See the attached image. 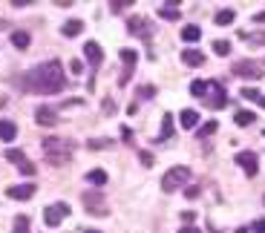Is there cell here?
I'll list each match as a JSON object with an SVG mask.
<instances>
[{
	"label": "cell",
	"instance_id": "5bb4252c",
	"mask_svg": "<svg viewBox=\"0 0 265 233\" xmlns=\"http://www.w3.org/2000/svg\"><path fill=\"white\" fill-rule=\"evenodd\" d=\"M84 55H87V60H90V66H92V70H98V66H101L104 52H101V46H98L95 40H90V44L84 46Z\"/></svg>",
	"mask_w": 265,
	"mask_h": 233
},
{
	"label": "cell",
	"instance_id": "8d00e7d4",
	"mask_svg": "<svg viewBox=\"0 0 265 233\" xmlns=\"http://www.w3.org/2000/svg\"><path fill=\"white\" fill-rule=\"evenodd\" d=\"M199 190H202V187L190 184V187H187V190H184V196H187V198H196V196H199Z\"/></svg>",
	"mask_w": 265,
	"mask_h": 233
},
{
	"label": "cell",
	"instance_id": "52a82bcc",
	"mask_svg": "<svg viewBox=\"0 0 265 233\" xmlns=\"http://www.w3.org/2000/svg\"><path fill=\"white\" fill-rule=\"evenodd\" d=\"M67 216H69V204H64V202H55V204H49V208L44 210V222L49 228H58Z\"/></svg>",
	"mask_w": 265,
	"mask_h": 233
},
{
	"label": "cell",
	"instance_id": "7a4b0ae2",
	"mask_svg": "<svg viewBox=\"0 0 265 233\" xmlns=\"http://www.w3.org/2000/svg\"><path fill=\"white\" fill-rule=\"evenodd\" d=\"M41 147H44V158L49 164H67L72 158V144L69 141H61V138H44L41 141Z\"/></svg>",
	"mask_w": 265,
	"mask_h": 233
},
{
	"label": "cell",
	"instance_id": "3957f363",
	"mask_svg": "<svg viewBox=\"0 0 265 233\" xmlns=\"http://www.w3.org/2000/svg\"><path fill=\"white\" fill-rule=\"evenodd\" d=\"M207 110H222V106L228 104V92H225V86L219 81H205V92L199 98Z\"/></svg>",
	"mask_w": 265,
	"mask_h": 233
},
{
	"label": "cell",
	"instance_id": "ffe728a7",
	"mask_svg": "<svg viewBox=\"0 0 265 233\" xmlns=\"http://www.w3.org/2000/svg\"><path fill=\"white\" fill-rule=\"evenodd\" d=\"M15 136H18L15 121H0V138L3 141H15Z\"/></svg>",
	"mask_w": 265,
	"mask_h": 233
},
{
	"label": "cell",
	"instance_id": "ab89813d",
	"mask_svg": "<svg viewBox=\"0 0 265 233\" xmlns=\"http://www.w3.org/2000/svg\"><path fill=\"white\" fill-rule=\"evenodd\" d=\"M104 112L107 116H115V101H104Z\"/></svg>",
	"mask_w": 265,
	"mask_h": 233
},
{
	"label": "cell",
	"instance_id": "83f0119b",
	"mask_svg": "<svg viewBox=\"0 0 265 233\" xmlns=\"http://www.w3.org/2000/svg\"><path fill=\"white\" fill-rule=\"evenodd\" d=\"M242 40H251V44H265V32H253V35H248V32H239Z\"/></svg>",
	"mask_w": 265,
	"mask_h": 233
},
{
	"label": "cell",
	"instance_id": "d4e9b609",
	"mask_svg": "<svg viewBox=\"0 0 265 233\" xmlns=\"http://www.w3.org/2000/svg\"><path fill=\"white\" fill-rule=\"evenodd\" d=\"M233 18H236V14H233V9H222V12H216V18H213V20H216V26H228V24H233Z\"/></svg>",
	"mask_w": 265,
	"mask_h": 233
},
{
	"label": "cell",
	"instance_id": "d6986e66",
	"mask_svg": "<svg viewBox=\"0 0 265 233\" xmlns=\"http://www.w3.org/2000/svg\"><path fill=\"white\" fill-rule=\"evenodd\" d=\"M179 121H182L184 130H193L196 124H199V112H196V110H184L182 116H179Z\"/></svg>",
	"mask_w": 265,
	"mask_h": 233
},
{
	"label": "cell",
	"instance_id": "9c48e42d",
	"mask_svg": "<svg viewBox=\"0 0 265 233\" xmlns=\"http://www.w3.org/2000/svg\"><path fill=\"white\" fill-rule=\"evenodd\" d=\"M121 60H124V70L118 75V86H127L130 84V75H133V70H136V64H138L136 49H121Z\"/></svg>",
	"mask_w": 265,
	"mask_h": 233
},
{
	"label": "cell",
	"instance_id": "5b68a950",
	"mask_svg": "<svg viewBox=\"0 0 265 233\" xmlns=\"http://www.w3.org/2000/svg\"><path fill=\"white\" fill-rule=\"evenodd\" d=\"M187 178H190V167H170L167 173L161 176V190L164 193H173V190L184 187Z\"/></svg>",
	"mask_w": 265,
	"mask_h": 233
},
{
	"label": "cell",
	"instance_id": "1f68e13d",
	"mask_svg": "<svg viewBox=\"0 0 265 233\" xmlns=\"http://www.w3.org/2000/svg\"><path fill=\"white\" fill-rule=\"evenodd\" d=\"M242 98H248V101H259V92H256L253 86H242Z\"/></svg>",
	"mask_w": 265,
	"mask_h": 233
},
{
	"label": "cell",
	"instance_id": "836d02e7",
	"mask_svg": "<svg viewBox=\"0 0 265 233\" xmlns=\"http://www.w3.org/2000/svg\"><path fill=\"white\" fill-rule=\"evenodd\" d=\"M251 233H265V219L253 222V224H251Z\"/></svg>",
	"mask_w": 265,
	"mask_h": 233
},
{
	"label": "cell",
	"instance_id": "bcb514c9",
	"mask_svg": "<svg viewBox=\"0 0 265 233\" xmlns=\"http://www.w3.org/2000/svg\"><path fill=\"white\" fill-rule=\"evenodd\" d=\"M84 233H101V230H95V228H90V230H84Z\"/></svg>",
	"mask_w": 265,
	"mask_h": 233
},
{
	"label": "cell",
	"instance_id": "f35d334b",
	"mask_svg": "<svg viewBox=\"0 0 265 233\" xmlns=\"http://www.w3.org/2000/svg\"><path fill=\"white\" fill-rule=\"evenodd\" d=\"M121 138H124L127 144H133V130H130V127H121Z\"/></svg>",
	"mask_w": 265,
	"mask_h": 233
},
{
	"label": "cell",
	"instance_id": "7402d4cb",
	"mask_svg": "<svg viewBox=\"0 0 265 233\" xmlns=\"http://www.w3.org/2000/svg\"><path fill=\"white\" fill-rule=\"evenodd\" d=\"M233 121H236V127H251L253 121H256V116H253V112H248V110H239V112L233 116Z\"/></svg>",
	"mask_w": 265,
	"mask_h": 233
},
{
	"label": "cell",
	"instance_id": "2e32d148",
	"mask_svg": "<svg viewBox=\"0 0 265 233\" xmlns=\"http://www.w3.org/2000/svg\"><path fill=\"white\" fill-rule=\"evenodd\" d=\"M182 60L187 64V66H202V64H205V55H202L199 49H184V52H182Z\"/></svg>",
	"mask_w": 265,
	"mask_h": 233
},
{
	"label": "cell",
	"instance_id": "ba28073f",
	"mask_svg": "<svg viewBox=\"0 0 265 233\" xmlns=\"http://www.w3.org/2000/svg\"><path fill=\"white\" fill-rule=\"evenodd\" d=\"M6 162L18 164V170H21L23 176H35V170H38V167H35V164L26 158V152H23V150H15V147H9V150H6Z\"/></svg>",
	"mask_w": 265,
	"mask_h": 233
},
{
	"label": "cell",
	"instance_id": "4316f807",
	"mask_svg": "<svg viewBox=\"0 0 265 233\" xmlns=\"http://www.w3.org/2000/svg\"><path fill=\"white\" fill-rule=\"evenodd\" d=\"M124 6H133V0H110V12L113 14L124 12Z\"/></svg>",
	"mask_w": 265,
	"mask_h": 233
},
{
	"label": "cell",
	"instance_id": "4fadbf2b",
	"mask_svg": "<svg viewBox=\"0 0 265 233\" xmlns=\"http://www.w3.org/2000/svg\"><path fill=\"white\" fill-rule=\"evenodd\" d=\"M35 190H38V187H35L32 182H26V184L9 187L6 193H9V198H15V202H26V198H32V196H35Z\"/></svg>",
	"mask_w": 265,
	"mask_h": 233
},
{
	"label": "cell",
	"instance_id": "4dcf8cb0",
	"mask_svg": "<svg viewBox=\"0 0 265 233\" xmlns=\"http://www.w3.org/2000/svg\"><path fill=\"white\" fill-rule=\"evenodd\" d=\"M15 233H29V219L26 216H18L15 219Z\"/></svg>",
	"mask_w": 265,
	"mask_h": 233
},
{
	"label": "cell",
	"instance_id": "7bdbcfd3",
	"mask_svg": "<svg viewBox=\"0 0 265 233\" xmlns=\"http://www.w3.org/2000/svg\"><path fill=\"white\" fill-rule=\"evenodd\" d=\"M253 24H265V12H256V14H253Z\"/></svg>",
	"mask_w": 265,
	"mask_h": 233
},
{
	"label": "cell",
	"instance_id": "d6a6232c",
	"mask_svg": "<svg viewBox=\"0 0 265 233\" xmlns=\"http://www.w3.org/2000/svg\"><path fill=\"white\" fill-rule=\"evenodd\" d=\"M190 92H193L196 98H202V92H205V81H193L190 84Z\"/></svg>",
	"mask_w": 265,
	"mask_h": 233
},
{
	"label": "cell",
	"instance_id": "74e56055",
	"mask_svg": "<svg viewBox=\"0 0 265 233\" xmlns=\"http://www.w3.org/2000/svg\"><path fill=\"white\" fill-rule=\"evenodd\" d=\"M138 95H141V98H153V95H156V90H153V86H141V90H138Z\"/></svg>",
	"mask_w": 265,
	"mask_h": 233
},
{
	"label": "cell",
	"instance_id": "7c38bea8",
	"mask_svg": "<svg viewBox=\"0 0 265 233\" xmlns=\"http://www.w3.org/2000/svg\"><path fill=\"white\" fill-rule=\"evenodd\" d=\"M35 121H38L41 127H55L61 118H58V110H52V106H38V110H35Z\"/></svg>",
	"mask_w": 265,
	"mask_h": 233
},
{
	"label": "cell",
	"instance_id": "7dc6e473",
	"mask_svg": "<svg viewBox=\"0 0 265 233\" xmlns=\"http://www.w3.org/2000/svg\"><path fill=\"white\" fill-rule=\"evenodd\" d=\"M262 202H265V196H262Z\"/></svg>",
	"mask_w": 265,
	"mask_h": 233
},
{
	"label": "cell",
	"instance_id": "8fae6325",
	"mask_svg": "<svg viewBox=\"0 0 265 233\" xmlns=\"http://www.w3.org/2000/svg\"><path fill=\"white\" fill-rule=\"evenodd\" d=\"M236 164H239L248 176H256V170H259V167H256V164H259V158H256V152H253V150L236 152Z\"/></svg>",
	"mask_w": 265,
	"mask_h": 233
},
{
	"label": "cell",
	"instance_id": "60d3db41",
	"mask_svg": "<svg viewBox=\"0 0 265 233\" xmlns=\"http://www.w3.org/2000/svg\"><path fill=\"white\" fill-rule=\"evenodd\" d=\"M179 233H202V230L193 228V224H184V228H179Z\"/></svg>",
	"mask_w": 265,
	"mask_h": 233
},
{
	"label": "cell",
	"instance_id": "277c9868",
	"mask_svg": "<svg viewBox=\"0 0 265 233\" xmlns=\"http://www.w3.org/2000/svg\"><path fill=\"white\" fill-rule=\"evenodd\" d=\"M81 202H84V210H87L90 216H107V213H110L107 196H104L101 190H87V193L81 196Z\"/></svg>",
	"mask_w": 265,
	"mask_h": 233
},
{
	"label": "cell",
	"instance_id": "44dd1931",
	"mask_svg": "<svg viewBox=\"0 0 265 233\" xmlns=\"http://www.w3.org/2000/svg\"><path fill=\"white\" fill-rule=\"evenodd\" d=\"M12 46H15V49H26V46H29V32H23V29L12 32Z\"/></svg>",
	"mask_w": 265,
	"mask_h": 233
},
{
	"label": "cell",
	"instance_id": "30bf717a",
	"mask_svg": "<svg viewBox=\"0 0 265 233\" xmlns=\"http://www.w3.org/2000/svg\"><path fill=\"white\" fill-rule=\"evenodd\" d=\"M127 32H130V35H138L150 46V24H147V18H130V20H127Z\"/></svg>",
	"mask_w": 265,
	"mask_h": 233
},
{
	"label": "cell",
	"instance_id": "9a60e30c",
	"mask_svg": "<svg viewBox=\"0 0 265 233\" xmlns=\"http://www.w3.org/2000/svg\"><path fill=\"white\" fill-rule=\"evenodd\" d=\"M179 14H182V9H179V3H161L159 9V18H164V20H179Z\"/></svg>",
	"mask_w": 265,
	"mask_h": 233
},
{
	"label": "cell",
	"instance_id": "f546056e",
	"mask_svg": "<svg viewBox=\"0 0 265 233\" xmlns=\"http://www.w3.org/2000/svg\"><path fill=\"white\" fill-rule=\"evenodd\" d=\"M213 52L225 58V55H228V52H230V44H228V40H213Z\"/></svg>",
	"mask_w": 265,
	"mask_h": 233
},
{
	"label": "cell",
	"instance_id": "f1b7e54d",
	"mask_svg": "<svg viewBox=\"0 0 265 233\" xmlns=\"http://www.w3.org/2000/svg\"><path fill=\"white\" fill-rule=\"evenodd\" d=\"M216 130H219V124H216V121H207L205 127L199 130V138H207V136H213Z\"/></svg>",
	"mask_w": 265,
	"mask_h": 233
},
{
	"label": "cell",
	"instance_id": "d590c367",
	"mask_svg": "<svg viewBox=\"0 0 265 233\" xmlns=\"http://www.w3.org/2000/svg\"><path fill=\"white\" fill-rule=\"evenodd\" d=\"M193 219H196L193 210H184V213H182V222H184V224H193Z\"/></svg>",
	"mask_w": 265,
	"mask_h": 233
},
{
	"label": "cell",
	"instance_id": "b9f144b4",
	"mask_svg": "<svg viewBox=\"0 0 265 233\" xmlns=\"http://www.w3.org/2000/svg\"><path fill=\"white\" fill-rule=\"evenodd\" d=\"M69 70H72V72H75V75H78V72L84 70V66H81V60H72V64H69Z\"/></svg>",
	"mask_w": 265,
	"mask_h": 233
},
{
	"label": "cell",
	"instance_id": "e0dca14e",
	"mask_svg": "<svg viewBox=\"0 0 265 233\" xmlns=\"http://www.w3.org/2000/svg\"><path fill=\"white\" fill-rule=\"evenodd\" d=\"M170 136H173V116H170V112H164V118H161V136L156 138V144L167 141Z\"/></svg>",
	"mask_w": 265,
	"mask_h": 233
},
{
	"label": "cell",
	"instance_id": "603a6c76",
	"mask_svg": "<svg viewBox=\"0 0 265 233\" xmlns=\"http://www.w3.org/2000/svg\"><path fill=\"white\" fill-rule=\"evenodd\" d=\"M81 29H84V24H81V20H67L61 32H64L67 38H75V35H81Z\"/></svg>",
	"mask_w": 265,
	"mask_h": 233
},
{
	"label": "cell",
	"instance_id": "cb8c5ba5",
	"mask_svg": "<svg viewBox=\"0 0 265 233\" xmlns=\"http://www.w3.org/2000/svg\"><path fill=\"white\" fill-rule=\"evenodd\" d=\"M87 182L95 184V187H104L107 184V173H104V170H90V173H87Z\"/></svg>",
	"mask_w": 265,
	"mask_h": 233
},
{
	"label": "cell",
	"instance_id": "f6af8a7d",
	"mask_svg": "<svg viewBox=\"0 0 265 233\" xmlns=\"http://www.w3.org/2000/svg\"><path fill=\"white\" fill-rule=\"evenodd\" d=\"M236 233H251V230H248V228H239V230H236Z\"/></svg>",
	"mask_w": 265,
	"mask_h": 233
},
{
	"label": "cell",
	"instance_id": "ee69618b",
	"mask_svg": "<svg viewBox=\"0 0 265 233\" xmlns=\"http://www.w3.org/2000/svg\"><path fill=\"white\" fill-rule=\"evenodd\" d=\"M256 104H259V106H265V95H259V101H256Z\"/></svg>",
	"mask_w": 265,
	"mask_h": 233
},
{
	"label": "cell",
	"instance_id": "6da1fadb",
	"mask_svg": "<svg viewBox=\"0 0 265 233\" xmlns=\"http://www.w3.org/2000/svg\"><path fill=\"white\" fill-rule=\"evenodd\" d=\"M21 86L26 92H41V95H55L64 90V66L58 60H46L41 66L29 70L21 78Z\"/></svg>",
	"mask_w": 265,
	"mask_h": 233
},
{
	"label": "cell",
	"instance_id": "484cf974",
	"mask_svg": "<svg viewBox=\"0 0 265 233\" xmlns=\"http://www.w3.org/2000/svg\"><path fill=\"white\" fill-rule=\"evenodd\" d=\"M110 144H113L110 138H92V141H87V147H90V150H107Z\"/></svg>",
	"mask_w": 265,
	"mask_h": 233
},
{
	"label": "cell",
	"instance_id": "ac0fdd59",
	"mask_svg": "<svg viewBox=\"0 0 265 233\" xmlns=\"http://www.w3.org/2000/svg\"><path fill=\"white\" fill-rule=\"evenodd\" d=\"M199 38H202V29H199V26L187 24V26L182 29V40H184V44H196Z\"/></svg>",
	"mask_w": 265,
	"mask_h": 233
},
{
	"label": "cell",
	"instance_id": "8992f818",
	"mask_svg": "<svg viewBox=\"0 0 265 233\" xmlns=\"http://www.w3.org/2000/svg\"><path fill=\"white\" fill-rule=\"evenodd\" d=\"M230 72H233L236 78H242V81H259V78H262V66H259L256 60H236Z\"/></svg>",
	"mask_w": 265,
	"mask_h": 233
},
{
	"label": "cell",
	"instance_id": "e575fe53",
	"mask_svg": "<svg viewBox=\"0 0 265 233\" xmlns=\"http://www.w3.org/2000/svg\"><path fill=\"white\" fill-rule=\"evenodd\" d=\"M138 158H141L144 167H153V156H150V152H138Z\"/></svg>",
	"mask_w": 265,
	"mask_h": 233
}]
</instances>
